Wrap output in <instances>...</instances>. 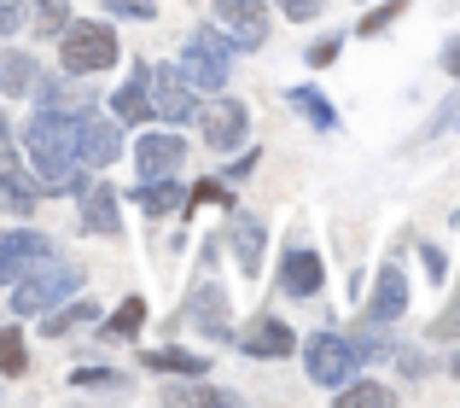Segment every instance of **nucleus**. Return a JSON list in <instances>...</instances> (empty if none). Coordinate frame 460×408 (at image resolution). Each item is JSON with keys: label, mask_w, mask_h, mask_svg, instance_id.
<instances>
[{"label": "nucleus", "mask_w": 460, "mask_h": 408, "mask_svg": "<svg viewBox=\"0 0 460 408\" xmlns=\"http://www.w3.org/2000/svg\"><path fill=\"white\" fill-rule=\"evenodd\" d=\"M234 251H239V269L245 274L262 269V222L257 216H234Z\"/></svg>", "instance_id": "nucleus-24"}, {"label": "nucleus", "mask_w": 460, "mask_h": 408, "mask_svg": "<svg viewBox=\"0 0 460 408\" xmlns=\"http://www.w3.org/2000/svg\"><path fill=\"white\" fill-rule=\"evenodd\" d=\"M23 152H30V175L41 193H82L88 187L76 158V111L35 100L30 123H23Z\"/></svg>", "instance_id": "nucleus-1"}, {"label": "nucleus", "mask_w": 460, "mask_h": 408, "mask_svg": "<svg viewBox=\"0 0 460 408\" xmlns=\"http://www.w3.org/2000/svg\"><path fill=\"white\" fill-rule=\"evenodd\" d=\"M349 344H356L361 362H379V356H391V350H396V344L385 339V321H373V315H367V327H356V339H349Z\"/></svg>", "instance_id": "nucleus-30"}, {"label": "nucleus", "mask_w": 460, "mask_h": 408, "mask_svg": "<svg viewBox=\"0 0 460 408\" xmlns=\"http://www.w3.org/2000/svg\"><path fill=\"white\" fill-rule=\"evenodd\" d=\"M140 327H146V297H123V304H117V315L105 321V333H111V339H135Z\"/></svg>", "instance_id": "nucleus-27"}, {"label": "nucleus", "mask_w": 460, "mask_h": 408, "mask_svg": "<svg viewBox=\"0 0 460 408\" xmlns=\"http://www.w3.org/2000/svg\"><path fill=\"white\" fill-rule=\"evenodd\" d=\"M321 286H326V262L314 257L309 245H292V251L280 257V292H286V297H314Z\"/></svg>", "instance_id": "nucleus-16"}, {"label": "nucleus", "mask_w": 460, "mask_h": 408, "mask_svg": "<svg viewBox=\"0 0 460 408\" xmlns=\"http://www.w3.org/2000/svg\"><path fill=\"white\" fill-rule=\"evenodd\" d=\"M199 123H204V140H210V152H234V146H245V135H251V111L239 100H216V105H204L199 111Z\"/></svg>", "instance_id": "nucleus-12"}, {"label": "nucleus", "mask_w": 460, "mask_h": 408, "mask_svg": "<svg viewBox=\"0 0 460 408\" xmlns=\"http://www.w3.org/2000/svg\"><path fill=\"white\" fill-rule=\"evenodd\" d=\"M227 286H216V280H199L187 292V321L204 333V339H227Z\"/></svg>", "instance_id": "nucleus-14"}, {"label": "nucleus", "mask_w": 460, "mask_h": 408, "mask_svg": "<svg viewBox=\"0 0 460 408\" xmlns=\"http://www.w3.org/2000/svg\"><path fill=\"white\" fill-rule=\"evenodd\" d=\"M175 70L192 82L199 93H222L227 88V70H234V41L222 30H192L187 47H181Z\"/></svg>", "instance_id": "nucleus-4"}, {"label": "nucleus", "mask_w": 460, "mask_h": 408, "mask_svg": "<svg viewBox=\"0 0 460 408\" xmlns=\"http://www.w3.org/2000/svg\"><path fill=\"white\" fill-rule=\"evenodd\" d=\"M391 386H379V379H344L338 386V408H391Z\"/></svg>", "instance_id": "nucleus-25"}, {"label": "nucleus", "mask_w": 460, "mask_h": 408, "mask_svg": "<svg viewBox=\"0 0 460 408\" xmlns=\"http://www.w3.org/2000/svg\"><path fill=\"white\" fill-rule=\"evenodd\" d=\"M356 368H361V356H356V344H349L344 333H314L304 344V374L314 386H326V391H338L344 379H356Z\"/></svg>", "instance_id": "nucleus-5"}, {"label": "nucleus", "mask_w": 460, "mask_h": 408, "mask_svg": "<svg viewBox=\"0 0 460 408\" xmlns=\"http://www.w3.org/2000/svg\"><path fill=\"white\" fill-rule=\"evenodd\" d=\"M123 152V123L111 111H76V158L82 170H111Z\"/></svg>", "instance_id": "nucleus-6"}, {"label": "nucleus", "mask_w": 460, "mask_h": 408, "mask_svg": "<svg viewBox=\"0 0 460 408\" xmlns=\"http://www.w3.org/2000/svg\"><path fill=\"white\" fill-rule=\"evenodd\" d=\"M35 76H41V65H35L30 53H12V47H0V93H30Z\"/></svg>", "instance_id": "nucleus-22"}, {"label": "nucleus", "mask_w": 460, "mask_h": 408, "mask_svg": "<svg viewBox=\"0 0 460 408\" xmlns=\"http://www.w3.org/2000/svg\"><path fill=\"white\" fill-rule=\"evenodd\" d=\"M391 356H396V368H402L408 379H426V362H420V350H414V344H396Z\"/></svg>", "instance_id": "nucleus-38"}, {"label": "nucleus", "mask_w": 460, "mask_h": 408, "mask_svg": "<svg viewBox=\"0 0 460 408\" xmlns=\"http://www.w3.org/2000/svg\"><path fill=\"white\" fill-rule=\"evenodd\" d=\"M408 304H414V286H408V269H402V262H385V269H379V280H373L367 315L391 327V321H402V315H408Z\"/></svg>", "instance_id": "nucleus-13"}, {"label": "nucleus", "mask_w": 460, "mask_h": 408, "mask_svg": "<svg viewBox=\"0 0 460 408\" xmlns=\"http://www.w3.org/2000/svg\"><path fill=\"white\" fill-rule=\"evenodd\" d=\"M93 315H100V304H93V297H65V304H58V315H41V333H47V339H58V333H70V327H88Z\"/></svg>", "instance_id": "nucleus-23"}, {"label": "nucleus", "mask_w": 460, "mask_h": 408, "mask_svg": "<svg viewBox=\"0 0 460 408\" xmlns=\"http://www.w3.org/2000/svg\"><path fill=\"white\" fill-rule=\"evenodd\" d=\"M135 204L146 216H181V210H187V193H181L175 175H157V182H140L135 187Z\"/></svg>", "instance_id": "nucleus-20"}, {"label": "nucleus", "mask_w": 460, "mask_h": 408, "mask_svg": "<svg viewBox=\"0 0 460 408\" xmlns=\"http://www.w3.org/2000/svg\"><path fill=\"white\" fill-rule=\"evenodd\" d=\"M280 12L292 23H309V18H321V12H326V0H280Z\"/></svg>", "instance_id": "nucleus-37"}, {"label": "nucleus", "mask_w": 460, "mask_h": 408, "mask_svg": "<svg viewBox=\"0 0 460 408\" xmlns=\"http://www.w3.org/2000/svg\"><path fill=\"white\" fill-rule=\"evenodd\" d=\"M0 374H30V350H23V333L18 327H0Z\"/></svg>", "instance_id": "nucleus-31"}, {"label": "nucleus", "mask_w": 460, "mask_h": 408, "mask_svg": "<svg viewBox=\"0 0 460 408\" xmlns=\"http://www.w3.org/2000/svg\"><path fill=\"white\" fill-rule=\"evenodd\" d=\"M23 30V0H0V35H18Z\"/></svg>", "instance_id": "nucleus-39"}, {"label": "nucleus", "mask_w": 460, "mask_h": 408, "mask_svg": "<svg viewBox=\"0 0 460 408\" xmlns=\"http://www.w3.org/2000/svg\"><path fill=\"white\" fill-rule=\"evenodd\" d=\"M192 204H222V210H234V193H227L222 182H199V187L187 193V210H192Z\"/></svg>", "instance_id": "nucleus-35"}, {"label": "nucleus", "mask_w": 460, "mask_h": 408, "mask_svg": "<svg viewBox=\"0 0 460 408\" xmlns=\"http://www.w3.org/2000/svg\"><path fill=\"white\" fill-rule=\"evenodd\" d=\"M123 58V41H117L111 23H65L58 35V70L65 76H100Z\"/></svg>", "instance_id": "nucleus-3"}, {"label": "nucleus", "mask_w": 460, "mask_h": 408, "mask_svg": "<svg viewBox=\"0 0 460 408\" xmlns=\"http://www.w3.org/2000/svg\"><path fill=\"white\" fill-rule=\"evenodd\" d=\"M402 12H408V0H379V6H373V12H361L356 35H361V41H373V35H385V30H391L396 18H402Z\"/></svg>", "instance_id": "nucleus-28"}, {"label": "nucleus", "mask_w": 460, "mask_h": 408, "mask_svg": "<svg viewBox=\"0 0 460 408\" xmlns=\"http://www.w3.org/2000/svg\"><path fill=\"white\" fill-rule=\"evenodd\" d=\"M135 170H140V182L187 170V140H181V129H152V135H140L135 140Z\"/></svg>", "instance_id": "nucleus-9"}, {"label": "nucleus", "mask_w": 460, "mask_h": 408, "mask_svg": "<svg viewBox=\"0 0 460 408\" xmlns=\"http://www.w3.org/2000/svg\"><path fill=\"white\" fill-rule=\"evenodd\" d=\"M23 18L35 23V35H65L70 0H23Z\"/></svg>", "instance_id": "nucleus-26"}, {"label": "nucleus", "mask_w": 460, "mask_h": 408, "mask_svg": "<svg viewBox=\"0 0 460 408\" xmlns=\"http://www.w3.org/2000/svg\"><path fill=\"white\" fill-rule=\"evenodd\" d=\"M449 129H460V88L449 93V100L431 111V123H426V135H449Z\"/></svg>", "instance_id": "nucleus-34"}, {"label": "nucleus", "mask_w": 460, "mask_h": 408, "mask_svg": "<svg viewBox=\"0 0 460 408\" xmlns=\"http://www.w3.org/2000/svg\"><path fill=\"white\" fill-rule=\"evenodd\" d=\"M111 117L117 123H152V65L128 70V82L111 93Z\"/></svg>", "instance_id": "nucleus-17"}, {"label": "nucleus", "mask_w": 460, "mask_h": 408, "mask_svg": "<svg viewBox=\"0 0 460 408\" xmlns=\"http://www.w3.org/2000/svg\"><path fill=\"white\" fill-rule=\"evenodd\" d=\"M292 350H297V333L286 327L280 315H269V309L239 333V356H251V362H280V356H292Z\"/></svg>", "instance_id": "nucleus-11"}, {"label": "nucleus", "mask_w": 460, "mask_h": 408, "mask_svg": "<svg viewBox=\"0 0 460 408\" xmlns=\"http://www.w3.org/2000/svg\"><path fill=\"white\" fill-rule=\"evenodd\" d=\"M140 362H146L152 374H175V379H204V374H210V356H199V350H181V344L146 350Z\"/></svg>", "instance_id": "nucleus-19"}, {"label": "nucleus", "mask_w": 460, "mask_h": 408, "mask_svg": "<svg viewBox=\"0 0 460 408\" xmlns=\"http://www.w3.org/2000/svg\"><path fill=\"white\" fill-rule=\"evenodd\" d=\"M199 88H192L187 76H181L175 65H164V70H152V117L157 123H199Z\"/></svg>", "instance_id": "nucleus-8"}, {"label": "nucleus", "mask_w": 460, "mask_h": 408, "mask_svg": "<svg viewBox=\"0 0 460 408\" xmlns=\"http://www.w3.org/2000/svg\"><path fill=\"white\" fill-rule=\"evenodd\" d=\"M216 30L234 41V53H257L269 41V0H216Z\"/></svg>", "instance_id": "nucleus-7"}, {"label": "nucleus", "mask_w": 460, "mask_h": 408, "mask_svg": "<svg viewBox=\"0 0 460 408\" xmlns=\"http://www.w3.org/2000/svg\"><path fill=\"white\" fill-rule=\"evenodd\" d=\"M332 58H338V41H314L309 47V65H332Z\"/></svg>", "instance_id": "nucleus-42"}, {"label": "nucleus", "mask_w": 460, "mask_h": 408, "mask_svg": "<svg viewBox=\"0 0 460 408\" xmlns=\"http://www.w3.org/2000/svg\"><path fill=\"white\" fill-rule=\"evenodd\" d=\"M35 199H41L35 175L12 158V146H0V210L6 216H35Z\"/></svg>", "instance_id": "nucleus-15"}, {"label": "nucleus", "mask_w": 460, "mask_h": 408, "mask_svg": "<svg viewBox=\"0 0 460 408\" xmlns=\"http://www.w3.org/2000/svg\"><path fill=\"white\" fill-rule=\"evenodd\" d=\"M70 386L76 391H128V374H117V368H70Z\"/></svg>", "instance_id": "nucleus-29"}, {"label": "nucleus", "mask_w": 460, "mask_h": 408, "mask_svg": "<svg viewBox=\"0 0 460 408\" xmlns=\"http://www.w3.org/2000/svg\"><path fill=\"white\" fill-rule=\"evenodd\" d=\"M41 257H53V239L47 234H35V227H6V234H0V286L30 274Z\"/></svg>", "instance_id": "nucleus-10"}, {"label": "nucleus", "mask_w": 460, "mask_h": 408, "mask_svg": "<svg viewBox=\"0 0 460 408\" xmlns=\"http://www.w3.org/2000/svg\"><path fill=\"white\" fill-rule=\"evenodd\" d=\"M257 158H262V152H257V146H251V152H239V158H234V164H227V182H245V175H251V170H257Z\"/></svg>", "instance_id": "nucleus-41"}, {"label": "nucleus", "mask_w": 460, "mask_h": 408, "mask_svg": "<svg viewBox=\"0 0 460 408\" xmlns=\"http://www.w3.org/2000/svg\"><path fill=\"white\" fill-rule=\"evenodd\" d=\"M286 100H292V111L304 117V123H314V135H332V129H338V105L326 100L321 88H309V82H304V88H292Z\"/></svg>", "instance_id": "nucleus-21"}, {"label": "nucleus", "mask_w": 460, "mask_h": 408, "mask_svg": "<svg viewBox=\"0 0 460 408\" xmlns=\"http://www.w3.org/2000/svg\"><path fill=\"white\" fill-rule=\"evenodd\" d=\"M443 76H455V82H460V41L443 47Z\"/></svg>", "instance_id": "nucleus-43"}, {"label": "nucleus", "mask_w": 460, "mask_h": 408, "mask_svg": "<svg viewBox=\"0 0 460 408\" xmlns=\"http://www.w3.org/2000/svg\"><path fill=\"white\" fill-rule=\"evenodd\" d=\"M420 262H426L431 280H449V262H443V251H438V245H420Z\"/></svg>", "instance_id": "nucleus-40"}, {"label": "nucleus", "mask_w": 460, "mask_h": 408, "mask_svg": "<svg viewBox=\"0 0 460 408\" xmlns=\"http://www.w3.org/2000/svg\"><path fill=\"white\" fill-rule=\"evenodd\" d=\"M111 12H123V18H140V23H152L157 18V0H105Z\"/></svg>", "instance_id": "nucleus-36"}, {"label": "nucleus", "mask_w": 460, "mask_h": 408, "mask_svg": "<svg viewBox=\"0 0 460 408\" xmlns=\"http://www.w3.org/2000/svg\"><path fill=\"white\" fill-rule=\"evenodd\" d=\"M164 403H234V391H210V386H192V379H175L164 391Z\"/></svg>", "instance_id": "nucleus-32"}, {"label": "nucleus", "mask_w": 460, "mask_h": 408, "mask_svg": "<svg viewBox=\"0 0 460 408\" xmlns=\"http://www.w3.org/2000/svg\"><path fill=\"white\" fill-rule=\"evenodd\" d=\"M0 135H6V123H0Z\"/></svg>", "instance_id": "nucleus-44"}, {"label": "nucleus", "mask_w": 460, "mask_h": 408, "mask_svg": "<svg viewBox=\"0 0 460 408\" xmlns=\"http://www.w3.org/2000/svg\"><path fill=\"white\" fill-rule=\"evenodd\" d=\"M76 292H82V269H76V262L41 257L30 274L12 280V315L35 321V315H47V309H58L65 297H76Z\"/></svg>", "instance_id": "nucleus-2"}, {"label": "nucleus", "mask_w": 460, "mask_h": 408, "mask_svg": "<svg viewBox=\"0 0 460 408\" xmlns=\"http://www.w3.org/2000/svg\"><path fill=\"white\" fill-rule=\"evenodd\" d=\"M431 339H443V344L460 339V297H455V304H443L438 315H431Z\"/></svg>", "instance_id": "nucleus-33"}, {"label": "nucleus", "mask_w": 460, "mask_h": 408, "mask_svg": "<svg viewBox=\"0 0 460 408\" xmlns=\"http://www.w3.org/2000/svg\"><path fill=\"white\" fill-rule=\"evenodd\" d=\"M82 227L100 234V239L123 234V216H117V193H111V187H88V199H82Z\"/></svg>", "instance_id": "nucleus-18"}]
</instances>
